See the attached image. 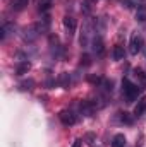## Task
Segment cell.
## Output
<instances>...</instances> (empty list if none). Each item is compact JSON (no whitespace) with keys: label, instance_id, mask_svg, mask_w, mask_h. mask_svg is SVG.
I'll return each instance as SVG.
<instances>
[{"label":"cell","instance_id":"1","mask_svg":"<svg viewBox=\"0 0 146 147\" xmlns=\"http://www.w3.org/2000/svg\"><path fill=\"white\" fill-rule=\"evenodd\" d=\"M139 89H141V87H139L138 84L131 82L129 79H124V80H122V96H124V99H126L127 103H132V101L138 98Z\"/></svg>","mask_w":146,"mask_h":147},{"label":"cell","instance_id":"2","mask_svg":"<svg viewBox=\"0 0 146 147\" xmlns=\"http://www.w3.org/2000/svg\"><path fill=\"white\" fill-rule=\"evenodd\" d=\"M141 48H143V38L139 36L138 33H134V34L131 36V43H129V51H131V55H138V53L141 51Z\"/></svg>","mask_w":146,"mask_h":147},{"label":"cell","instance_id":"3","mask_svg":"<svg viewBox=\"0 0 146 147\" xmlns=\"http://www.w3.org/2000/svg\"><path fill=\"white\" fill-rule=\"evenodd\" d=\"M59 118H60V121H62L65 127H72L74 123H76V115L69 110L60 111V113H59Z\"/></svg>","mask_w":146,"mask_h":147},{"label":"cell","instance_id":"4","mask_svg":"<svg viewBox=\"0 0 146 147\" xmlns=\"http://www.w3.org/2000/svg\"><path fill=\"white\" fill-rule=\"evenodd\" d=\"M91 46H93V51L96 53V57H103L105 55V43H103V39L100 36H96L93 39Z\"/></svg>","mask_w":146,"mask_h":147},{"label":"cell","instance_id":"5","mask_svg":"<svg viewBox=\"0 0 146 147\" xmlns=\"http://www.w3.org/2000/svg\"><path fill=\"white\" fill-rule=\"evenodd\" d=\"M28 2H29V0H9V5H10V9H12V10L21 12V10H24V9H26Z\"/></svg>","mask_w":146,"mask_h":147},{"label":"cell","instance_id":"6","mask_svg":"<svg viewBox=\"0 0 146 147\" xmlns=\"http://www.w3.org/2000/svg\"><path fill=\"white\" fill-rule=\"evenodd\" d=\"M79 110L83 111L84 115H91L93 111L96 110V105L91 103V101H81V103H79Z\"/></svg>","mask_w":146,"mask_h":147},{"label":"cell","instance_id":"7","mask_svg":"<svg viewBox=\"0 0 146 147\" xmlns=\"http://www.w3.org/2000/svg\"><path fill=\"white\" fill-rule=\"evenodd\" d=\"M64 26H65V29H67V34L69 36H72L74 33H76V21H74L72 17H64Z\"/></svg>","mask_w":146,"mask_h":147},{"label":"cell","instance_id":"8","mask_svg":"<svg viewBox=\"0 0 146 147\" xmlns=\"http://www.w3.org/2000/svg\"><path fill=\"white\" fill-rule=\"evenodd\" d=\"M29 69H31V63H29L28 60L19 62V63H17V67H16V74H17V75H24V74L29 72Z\"/></svg>","mask_w":146,"mask_h":147},{"label":"cell","instance_id":"9","mask_svg":"<svg viewBox=\"0 0 146 147\" xmlns=\"http://www.w3.org/2000/svg\"><path fill=\"white\" fill-rule=\"evenodd\" d=\"M145 111H146V96L141 98L138 101V105L134 106V116H141V115H145Z\"/></svg>","mask_w":146,"mask_h":147},{"label":"cell","instance_id":"10","mask_svg":"<svg viewBox=\"0 0 146 147\" xmlns=\"http://www.w3.org/2000/svg\"><path fill=\"white\" fill-rule=\"evenodd\" d=\"M57 84H59L60 87L67 89V87H69V84H71V75H69L67 72L60 74V75H59V79H57Z\"/></svg>","mask_w":146,"mask_h":147},{"label":"cell","instance_id":"11","mask_svg":"<svg viewBox=\"0 0 146 147\" xmlns=\"http://www.w3.org/2000/svg\"><path fill=\"white\" fill-rule=\"evenodd\" d=\"M134 77H136L139 87H141V86H146V74L143 72L141 69H136V70H134Z\"/></svg>","mask_w":146,"mask_h":147},{"label":"cell","instance_id":"12","mask_svg":"<svg viewBox=\"0 0 146 147\" xmlns=\"http://www.w3.org/2000/svg\"><path fill=\"white\" fill-rule=\"evenodd\" d=\"M112 147H126V137L122 134H117L112 139Z\"/></svg>","mask_w":146,"mask_h":147},{"label":"cell","instance_id":"13","mask_svg":"<svg viewBox=\"0 0 146 147\" xmlns=\"http://www.w3.org/2000/svg\"><path fill=\"white\" fill-rule=\"evenodd\" d=\"M112 58L113 60H122L124 58V48L122 46H113V50H112Z\"/></svg>","mask_w":146,"mask_h":147},{"label":"cell","instance_id":"14","mask_svg":"<svg viewBox=\"0 0 146 147\" xmlns=\"http://www.w3.org/2000/svg\"><path fill=\"white\" fill-rule=\"evenodd\" d=\"M119 120H120V123L132 125V116H131L129 113H126V111H120V113H119Z\"/></svg>","mask_w":146,"mask_h":147},{"label":"cell","instance_id":"15","mask_svg":"<svg viewBox=\"0 0 146 147\" xmlns=\"http://www.w3.org/2000/svg\"><path fill=\"white\" fill-rule=\"evenodd\" d=\"M50 46H52V51H59L60 50V43H59V38L57 36H50Z\"/></svg>","mask_w":146,"mask_h":147},{"label":"cell","instance_id":"16","mask_svg":"<svg viewBox=\"0 0 146 147\" xmlns=\"http://www.w3.org/2000/svg\"><path fill=\"white\" fill-rule=\"evenodd\" d=\"M91 65V57L89 55H81V67H89Z\"/></svg>","mask_w":146,"mask_h":147},{"label":"cell","instance_id":"17","mask_svg":"<svg viewBox=\"0 0 146 147\" xmlns=\"http://www.w3.org/2000/svg\"><path fill=\"white\" fill-rule=\"evenodd\" d=\"M33 86H35V82L29 79V80H24V82H21V89L23 91H29V89H33Z\"/></svg>","mask_w":146,"mask_h":147},{"label":"cell","instance_id":"18","mask_svg":"<svg viewBox=\"0 0 146 147\" xmlns=\"http://www.w3.org/2000/svg\"><path fill=\"white\" fill-rule=\"evenodd\" d=\"M112 86H113V84H112V80H107V79H103V80H102V84H100V87H103L107 92H112Z\"/></svg>","mask_w":146,"mask_h":147},{"label":"cell","instance_id":"19","mask_svg":"<svg viewBox=\"0 0 146 147\" xmlns=\"http://www.w3.org/2000/svg\"><path fill=\"white\" fill-rule=\"evenodd\" d=\"M88 80H89L91 84L100 86V84H102V80H103V77H100V75H89V77H88Z\"/></svg>","mask_w":146,"mask_h":147},{"label":"cell","instance_id":"20","mask_svg":"<svg viewBox=\"0 0 146 147\" xmlns=\"http://www.w3.org/2000/svg\"><path fill=\"white\" fill-rule=\"evenodd\" d=\"M48 9H50V0H40V10L46 12Z\"/></svg>","mask_w":146,"mask_h":147},{"label":"cell","instance_id":"21","mask_svg":"<svg viewBox=\"0 0 146 147\" xmlns=\"http://www.w3.org/2000/svg\"><path fill=\"white\" fill-rule=\"evenodd\" d=\"M81 146H83V140H81V139H76L74 144H72V147H81Z\"/></svg>","mask_w":146,"mask_h":147}]
</instances>
